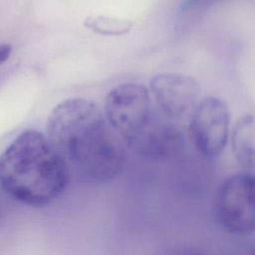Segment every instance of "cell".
Returning a JSON list of instances; mask_svg holds the SVG:
<instances>
[{
	"label": "cell",
	"mask_w": 255,
	"mask_h": 255,
	"mask_svg": "<svg viewBox=\"0 0 255 255\" xmlns=\"http://www.w3.org/2000/svg\"><path fill=\"white\" fill-rule=\"evenodd\" d=\"M47 132L68 167L86 179L106 182L121 172L127 144L91 101L60 103L48 118Z\"/></svg>",
	"instance_id": "6da1fadb"
},
{
	"label": "cell",
	"mask_w": 255,
	"mask_h": 255,
	"mask_svg": "<svg viewBox=\"0 0 255 255\" xmlns=\"http://www.w3.org/2000/svg\"><path fill=\"white\" fill-rule=\"evenodd\" d=\"M69 167L48 136L34 129L19 134L0 155V185L34 207L53 202L68 183Z\"/></svg>",
	"instance_id": "7a4b0ae2"
},
{
	"label": "cell",
	"mask_w": 255,
	"mask_h": 255,
	"mask_svg": "<svg viewBox=\"0 0 255 255\" xmlns=\"http://www.w3.org/2000/svg\"><path fill=\"white\" fill-rule=\"evenodd\" d=\"M106 118L125 143L136 149L157 121L149 92L138 84L125 83L115 87L107 96Z\"/></svg>",
	"instance_id": "3957f363"
},
{
	"label": "cell",
	"mask_w": 255,
	"mask_h": 255,
	"mask_svg": "<svg viewBox=\"0 0 255 255\" xmlns=\"http://www.w3.org/2000/svg\"><path fill=\"white\" fill-rule=\"evenodd\" d=\"M220 226L235 236L255 233V172L244 170L228 176L215 202Z\"/></svg>",
	"instance_id": "277c9868"
},
{
	"label": "cell",
	"mask_w": 255,
	"mask_h": 255,
	"mask_svg": "<svg viewBox=\"0 0 255 255\" xmlns=\"http://www.w3.org/2000/svg\"><path fill=\"white\" fill-rule=\"evenodd\" d=\"M230 113L216 97L201 100L194 107L189 123V136L195 149L205 158L220 155L229 135Z\"/></svg>",
	"instance_id": "5b68a950"
},
{
	"label": "cell",
	"mask_w": 255,
	"mask_h": 255,
	"mask_svg": "<svg viewBox=\"0 0 255 255\" xmlns=\"http://www.w3.org/2000/svg\"><path fill=\"white\" fill-rule=\"evenodd\" d=\"M149 89L158 111L170 119L193 110L200 95V86L193 77L176 73L156 75Z\"/></svg>",
	"instance_id": "8992f818"
},
{
	"label": "cell",
	"mask_w": 255,
	"mask_h": 255,
	"mask_svg": "<svg viewBox=\"0 0 255 255\" xmlns=\"http://www.w3.org/2000/svg\"><path fill=\"white\" fill-rule=\"evenodd\" d=\"M184 146L185 134L181 127L161 114L136 151L151 158H172L178 156Z\"/></svg>",
	"instance_id": "52a82bcc"
},
{
	"label": "cell",
	"mask_w": 255,
	"mask_h": 255,
	"mask_svg": "<svg viewBox=\"0 0 255 255\" xmlns=\"http://www.w3.org/2000/svg\"><path fill=\"white\" fill-rule=\"evenodd\" d=\"M231 148L241 167L251 171L255 169V116L245 115L235 123Z\"/></svg>",
	"instance_id": "ba28073f"
},
{
	"label": "cell",
	"mask_w": 255,
	"mask_h": 255,
	"mask_svg": "<svg viewBox=\"0 0 255 255\" xmlns=\"http://www.w3.org/2000/svg\"><path fill=\"white\" fill-rule=\"evenodd\" d=\"M84 25L97 34L118 36L128 33L132 27V22L128 19L97 15L87 17Z\"/></svg>",
	"instance_id": "9c48e42d"
},
{
	"label": "cell",
	"mask_w": 255,
	"mask_h": 255,
	"mask_svg": "<svg viewBox=\"0 0 255 255\" xmlns=\"http://www.w3.org/2000/svg\"><path fill=\"white\" fill-rule=\"evenodd\" d=\"M219 0H183L180 4L181 13H194L206 9Z\"/></svg>",
	"instance_id": "30bf717a"
},
{
	"label": "cell",
	"mask_w": 255,
	"mask_h": 255,
	"mask_svg": "<svg viewBox=\"0 0 255 255\" xmlns=\"http://www.w3.org/2000/svg\"><path fill=\"white\" fill-rule=\"evenodd\" d=\"M11 53V47L9 45L3 44L0 45V64H2L3 62H5Z\"/></svg>",
	"instance_id": "8fae6325"
}]
</instances>
